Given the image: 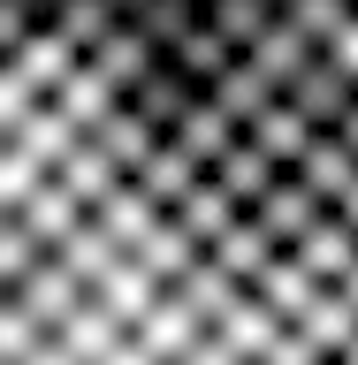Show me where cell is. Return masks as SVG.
I'll return each instance as SVG.
<instances>
[{"instance_id": "1", "label": "cell", "mask_w": 358, "mask_h": 365, "mask_svg": "<svg viewBox=\"0 0 358 365\" xmlns=\"http://www.w3.org/2000/svg\"><path fill=\"white\" fill-rule=\"evenodd\" d=\"M0 365H351L214 168L0 46Z\"/></svg>"}]
</instances>
